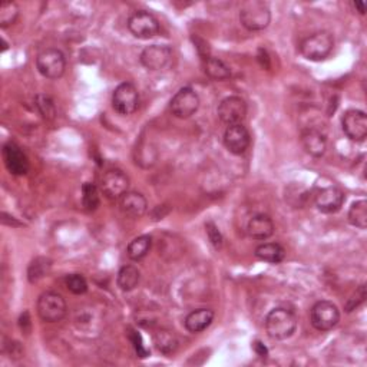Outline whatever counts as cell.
<instances>
[{"label": "cell", "instance_id": "4", "mask_svg": "<svg viewBox=\"0 0 367 367\" xmlns=\"http://www.w3.org/2000/svg\"><path fill=\"white\" fill-rule=\"evenodd\" d=\"M312 326L318 331H330L340 321V312L338 305L329 300L317 301L310 310Z\"/></svg>", "mask_w": 367, "mask_h": 367}, {"label": "cell", "instance_id": "26", "mask_svg": "<svg viewBox=\"0 0 367 367\" xmlns=\"http://www.w3.org/2000/svg\"><path fill=\"white\" fill-rule=\"evenodd\" d=\"M155 346L162 355H173L178 349V339L170 330H160L155 334Z\"/></svg>", "mask_w": 367, "mask_h": 367}, {"label": "cell", "instance_id": "23", "mask_svg": "<svg viewBox=\"0 0 367 367\" xmlns=\"http://www.w3.org/2000/svg\"><path fill=\"white\" fill-rule=\"evenodd\" d=\"M152 247V237L151 236H141L134 238L127 249L128 257L132 260V262H141L142 258L148 255Z\"/></svg>", "mask_w": 367, "mask_h": 367}, {"label": "cell", "instance_id": "24", "mask_svg": "<svg viewBox=\"0 0 367 367\" xmlns=\"http://www.w3.org/2000/svg\"><path fill=\"white\" fill-rule=\"evenodd\" d=\"M204 68L205 73L214 81H225L231 76V71H229V68L218 58L214 56L205 58Z\"/></svg>", "mask_w": 367, "mask_h": 367}, {"label": "cell", "instance_id": "6", "mask_svg": "<svg viewBox=\"0 0 367 367\" xmlns=\"http://www.w3.org/2000/svg\"><path fill=\"white\" fill-rule=\"evenodd\" d=\"M36 68L45 78L59 79L66 69L65 55L55 48L45 49L36 58Z\"/></svg>", "mask_w": 367, "mask_h": 367}, {"label": "cell", "instance_id": "22", "mask_svg": "<svg viewBox=\"0 0 367 367\" xmlns=\"http://www.w3.org/2000/svg\"><path fill=\"white\" fill-rule=\"evenodd\" d=\"M141 280V273L135 266H124L118 273V287L122 292H132Z\"/></svg>", "mask_w": 367, "mask_h": 367}, {"label": "cell", "instance_id": "15", "mask_svg": "<svg viewBox=\"0 0 367 367\" xmlns=\"http://www.w3.org/2000/svg\"><path fill=\"white\" fill-rule=\"evenodd\" d=\"M344 200V192L340 188L326 187L317 192L314 203L318 211L325 214H336L342 210Z\"/></svg>", "mask_w": 367, "mask_h": 367}, {"label": "cell", "instance_id": "2", "mask_svg": "<svg viewBox=\"0 0 367 367\" xmlns=\"http://www.w3.org/2000/svg\"><path fill=\"white\" fill-rule=\"evenodd\" d=\"M240 22L250 32H260L268 27L271 10L267 3L260 0H249L240 9Z\"/></svg>", "mask_w": 367, "mask_h": 367}, {"label": "cell", "instance_id": "21", "mask_svg": "<svg viewBox=\"0 0 367 367\" xmlns=\"http://www.w3.org/2000/svg\"><path fill=\"white\" fill-rule=\"evenodd\" d=\"M255 257L270 264H279L286 257V250L279 242H264L254 251Z\"/></svg>", "mask_w": 367, "mask_h": 367}, {"label": "cell", "instance_id": "10", "mask_svg": "<svg viewBox=\"0 0 367 367\" xmlns=\"http://www.w3.org/2000/svg\"><path fill=\"white\" fill-rule=\"evenodd\" d=\"M141 64L145 69L158 72L170 66L173 60V49L165 45H151L141 52Z\"/></svg>", "mask_w": 367, "mask_h": 367}, {"label": "cell", "instance_id": "12", "mask_svg": "<svg viewBox=\"0 0 367 367\" xmlns=\"http://www.w3.org/2000/svg\"><path fill=\"white\" fill-rule=\"evenodd\" d=\"M342 128L350 141L363 142L367 136V116L360 110H350L342 118Z\"/></svg>", "mask_w": 367, "mask_h": 367}, {"label": "cell", "instance_id": "5", "mask_svg": "<svg viewBox=\"0 0 367 367\" xmlns=\"http://www.w3.org/2000/svg\"><path fill=\"white\" fill-rule=\"evenodd\" d=\"M68 313V305L65 299L59 293L46 292L40 294L38 300V314L43 321L58 323Z\"/></svg>", "mask_w": 367, "mask_h": 367}, {"label": "cell", "instance_id": "1", "mask_svg": "<svg viewBox=\"0 0 367 367\" xmlns=\"http://www.w3.org/2000/svg\"><path fill=\"white\" fill-rule=\"evenodd\" d=\"M266 331L273 340H287L296 333L299 318L293 310L275 307L266 317Z\"/></svg>", "mask_w": 367, "mask_h": 367}, {"label": "cell", "instance_id": "11", "mask_svg": "<svg viewBox=\"0 0 367 367\" xmlns=\"http://www.w3.org/2000/svg\"><path fill=\"white\" fill-rule=\"evenodd\" d=\"M217 114L227 127L242 124L247 116V103L240 97H227L220 102Z\"/></svg>", "mask_w": 367, "mask_h": 367}, {"label": "cell", "instance_id": "31", "mask_svg": "<svg viewBox=\"0 0 367 367\" xmlns=\"http://www.w3.org/2000/svg\"><path fill=\"white\" fill-rule=\"evenodd\" d=\"M36 106H38V110L39 112L42 114V116L45 119H48V121H52L56 115V108H55V103L52 101L51 97L48 95H38L36 97Z\"/></svg>", "mask_w": 367, "mask_h": 367}, {"label": "cell", "instance_id": "9", "mask_svg": "<svg viewBox=\"0 0 367 367\" xmlns=\"http://www.w3.org/2000/svg\"><path fill=\"white\" fill-rule=\"evenodd\" d=\"M138 105H140V95L132 84L124 82L115 88L112 94V106L119 115H132L138 110Z\"/></svg>", "mask_w": 367, "mask_h": 367}, {"label": "cell", "instance_id": "7", "mask_svg": "<svg viewBox=\"0 0 367 367\" xmlns=\"http://www.w3.org/2000/svg\"><path fill=\"white\" fill-rule=\"evenodd\" d=\"M129 32L138 39H152L160 34V21L147 10H136L128 18Z\"/></svg>", "mask_w": 367, "mask_h": 367}, {"label": "cell", "instance_id": "20", "mask_svg": "<svg viewBox=\"0 0 367 367\" xmlns=\"http://www.w3.org/2000/svg\"><path fill=\"white\" fill-rule=\"evenodd\" d=\"M214 317H216V314H214L211 309H197L186 317L184 326H186L190 333H201L211 326Z\"/></svg>", "mask_w": 367, "mask_h": 367}, {"label": "cell", "instance_id": "18", "mask_svg": "<svg viewBox=\"0 0 367 367\" xmlns=\"http://www.w3.org/2000/svg\"><path fill=\"white\" fill-rule=\"evenodd\" d=\"M119 204L124 214L134 218L142 217L148 210L147 198L141 192H135V191H128L127 194L122 195L119 198Z\"/></svg>", "mask_w": 367, "mask_h": 367}, {"label": "cell", "instance_id": "35", "mask_svg": "<svg viewBox=\"0 0 367 367\" xmlns=\"http://www.w3.org/2000/svg\"><path fill=\"white\" fill-rule=\"evenodd\" d=\"M253 349H254V351H255V353H257V356H260V357H267L268 356V350H267V347L262 343V342H254L253 343Z\"/></svg>", "mask_w": 367, "mask_h": 367}, {"label": "cell", "instance_id": "36", "mask_svg": "<svg viewBox=\"0 0 367 367\" xmlns=\"http://www.w3.org/2000/svg\"><path fill=\"white\" fill-rule=\"evenodd\" d=\"M353 6H355V9L359 10L360 14H364L366 13V3H363V2H355Z\"/></svg>", "mask_w": 367, "mask_h": 367}, {"label": "cell", "instance_id": "3", "mask_svg": "<svg viewBox=\"0 0 367 367\" xmlns=\"http://www.w3.org/2000/svg\"><path fill=\"white\" fill-rule=\"evenodd\" d=\"M334 48V38L330 32L321 30V32H316L312 36L305 38L300 43V52L301 55L313 60V62H318V60H325Z\"/></svg>", "mask_w": 367, "mask_h": 367}, {"label": "cell", "instance_id": "30", "mask_svg": "<svg viewBox=\"0 0 367 367\" xmlns=\"http://www.w3.org/2000/svg\"><path fill=\"white\" fill-rule=\"evenodd\" d=\"M65 283H66V287H68L69 292L76 294V296L85 294L88 292V283H86L84 275H81V274H69Z\"/></svg>", "mask_w": 367, "mask_h": 367}, {"label": "cell", "instance_id": "19", "mask_svg": "<svg viewBox=\"0 0 367 367\" xmlns=\"http://www.w3.org/2000/svg\"><path fill=\"white\" fill-rule=\"evenodd\" d=\"M247 231L251 238L264 241L274 234V223L267 214H255L247 224Z\"/></svg>", "mask_w": 367, "mask_h": 367}, {"label": "cell", "instance_id": "33", "mask_svg": "<svg viewBox=\"0 0 367 367\" xmlns=\"http://www.w3.org/2000/svg\"><path fill=\"white\" fill-rule=\"evenodd\" d=\"M205 231H207V236L211 241V244L214 246V249H221L223 247V234L220 233L218 227L214 224L212 221H208L205 224Z\"/></svg>", "mask_w": 367, "mask_h": 367}, {"label": "cell", "instance_id": "16", "mask_svg": "<svg viewBox=\"0 0 367 367\" xmlns=\"http://www.w3.org/2000/svg\"><path fill=\"white\" fill-rule=\"evenodd\" d=\"M5 165L13 175H25L29 171V160L19 145L8 142L3 147Z\"/></svg>", "mask_w": 367, "mask_h": 367}, {"label": "cell", "instance_id": "13", "mask_svg": "<svg viewBox=\"0 0 367 367\" xmlns=\"http://www.w3.org/2000/svg\"><path fill=\"white\" fill-rule=\"evenodd\" d=\"M101 188L111 200H118V198L128 192L129 177L124 171L118 170V168L106 171L101 181Z\"/></svg>", "mask_w": 367, "mask_h": 367}, {"label": "cell", "instance_id": "27", "mask_svg": "<svg viewBox=\"0 0 367 367\" xmlns=\"http://www.w3.org/2000/svg\"><path fill=\"white\" fill-rule=\"evenodd\" d=\"M19 18V6L14 2H3L0 5V27L8 29Z\"/></svg>", "mask_w": 367, "mask_h": 367}, {"label": "cell", "instance_id": "34", "mask_svg": "<svg viewBox=\"0 0 367 367\" xmlns=\"http://www.w3.org/2000/svg\"><path fill=\"white\" fill-rule=\"evenodd\" d=\"M129 338H131V342L134 343V349L136 351V355L140 356V357H147L148 356V350L147 347L144 346L142 343V338H141V334L138 333V331H131L129 333Z\"/></svg>", "mask_w": 367, "mask_h": 367}, {"label": "cell", "instance_id": "17", "mask_svg": "<svg viewBox=\"0 0 367 367\" xmlns=\"http://www.w3.org/2000/svg\"><path fill=\"white\" fill-rule=\"evenodd\" d=\"M301 144L305 152L314 158L323 157L327 149L326 135L316 128H307L301 132Z\"/></svg>", "mask_w": 367, "mask_h": 367}, {"label": "cell", "instance_id": "32", "mask_svg": "<svg viewBox=\"0 0 367 367\" xmlns=\"http://www.w3.org/2000/svg\"><path fill=\"white\" fill-rule=\"evenodd\" d=\"M364 300H366V286L362 284V286L356 290V293L347 300V303H346V305H344V310H346L347 313H350V312H353V310L359 309V307H360V304L364 303Z\"/></svg>", "mask_w": 367, "mask_h": 367}, {"label": "cell", "instance_id": "8", "mask_svg": "<svg viewBox=\"0 0 367 367\" xmlns=\"http://www.w3.org/2000/svg\"><path fill=\"white\" fill-rule=\"evenodd\" d=\"M200 97H198L197 92L190 88H181L177 94L173 97L170 108L173 115H175L179 119H188L191 118L198 108H200Z\"/></svg>", "mask_w": 367, "mask_h": 367}, {"label": "cell", "instance_id": "25", "mask_svg": "<svg viewBox=\"0 0 367 367\" xmlns=\"http://www.w3.org/2000/svg\"><path fill=\"white\" fill-rule=\"evenodd\" d=\"M349 223L357 227L360 229H366L367 228V203L366 200H360L351 204L349 214H347Z\"/></svg>", "mask_w": 367, "mask_h": 367}, {"label": "cell", "instance_id": "29", "mask_svg": "<svg viewBox=\"0 0 367 367\" xmlns=\"http://www.w3.org/2000/svg\"><path fill=\"white\" fill-rule=\"evenodd\" d=\"M51 268V262L46 258H36L35 262L29 266L27 270V277L30 283H38L40 279H43L46 274H48Z\"/></svg>", "mask_w": 367, "mask_h": 367}, {"label": "cell", "instance_id": "28", "mask_svg": "<svg viewBox=\"0 0 367 367\" xmlns=\"http://www.w3.org/2000/svg\"><path fill=\"white\" fill-rule=\"evenodd\" d=\"M82 204H84V208L86 211H89V212L95 211L99 207V204H101L99 191L94 186V184H90V182L84 184V187H82Z\"/></svg>", "mask_w": 367, "mask_h": 367}, {"label": "cell", "instance_id": "14", "mask_svg": "<svg viewBox=\"0 0 367 367\" xmlns=\"http://www.w3.org/2000/svg\"><path fill=\"white\" fill-rule=\"evenodd\" d=\"M251 144V136L249 129L242 124L228 125L224 132V145L234 155L246 154Z\"/></svg>", "mask_w": 367, "mask_h": 367}]
</instances>
